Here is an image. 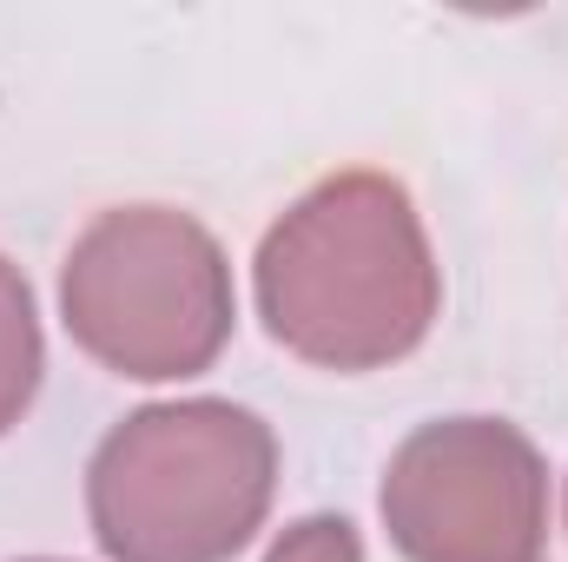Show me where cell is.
Returning <instances> with one entry per match:
<instances>
[{
    "label": "cell",
    "mask_w": 568,
    "mask_h": 562,
    "mask_svg": "<svg viewBox=\"0 0 568 562\" xmlns=\"http://www.w3.org/2000/svg\"><path fill=\"white\" fill-rule=\"evenodd\" d=\"M40 384V318L27 279L0 259V430H13Z\"/></svg>",
    "instance_id": "cell-5"
},
{
    "label": "cell",
    "mask_w": 568,
    "mask_h": 562,
    "mask_svg": "<svg viewBox=\"0 0 568 562\" xmlns=\"http://www.w3.org/2000/svg\"><path fill=\"white\" fill-rule=\"evenodd\" d=\"M67 331L120 378H192L232 338V272L205 225L126 205L67 252Z\"/></svg>",
    "instance_id": "cell-3"
},
{
    "label": "cell",
    "mask_w": 568,
    "mask_h": 562,
    "mask_svg": "<svg viewBox=\"0 0 568 562\" xmlns=\"http://www.w3.org/2000/svg\"><path fill=\"white\" fill-rule=\"evenodd\" d=\"M278 443L219 398L126 418L87 470L93 536L113 562H225L272 510Z\"/></svg>",
    "instance_id": "cell-2"
},
{
    "label": "cell",
    "mask_w": 568,
    "mask_h": 562,
    "mask_svg": "<svg viewBox=\"0 0 568 562\" xmlns=\"http://www.w3.org/2000/svg\"><path fill=\"white\" fill-rule=\"evenodd\" d=\"M384 523L410 562H542L549 470L503 418L424 423L384 470Z\"/></svg>",
    "instance_id": "cell-4"
},
{
    "label": "cell",
    "mask_w": 568,
    "mask_h": 562,
    "mask_svg": "<svg viewBox=\"0 0 568 562\" xmlns=\"http://www.w3.org/2000/svg\"><path fill=\"white\" fill-rule=\"evenodd\" d=\"M265 562H364V543L344 516H304L272 543Z\"/></svg>",
    "instance_id": "cell-6"
},
{
    "label": "cell",
    "mask_w": 568,
    "mask_h": 562,
    "mask_svg": "<svg viewBox=\"0 0 568 562\" xmlns=\"http://www.w3.org/2000/svg\"><path fill=\"white\" fill-rule=\"evenodd\" d=\"M436 265L417 205L384 172H337L258 245V311L284 351L324 371H377L424 344Z\"/></svg>",
    "instance_id": "cell-1"
}]
</instances>
